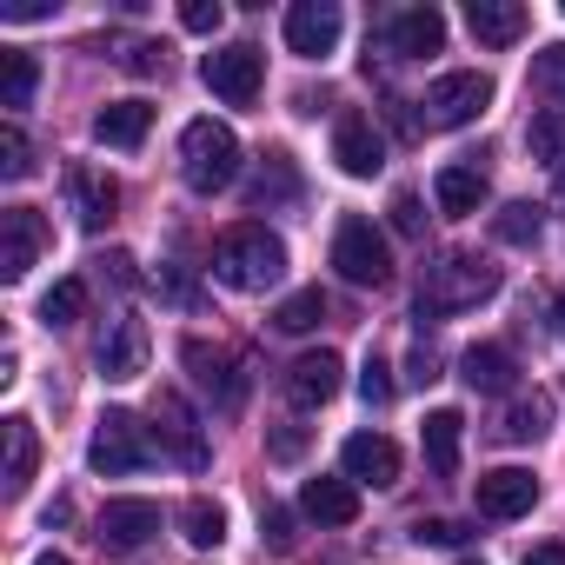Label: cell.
Returning a JSON list of instances; mask_svg holds the SVG:
<instances>
[{
    "mask_svg": "<svg viewBox=\"0 0 565 565\" xmlns=\"http://www.w3.org/2000/svg\"><path fill=\"white\" fill-rule=\"evenodd\" d=\"M279 273H287V246H279V233L246 220V226H226L213 239V279H220V287L266 294V287H279Z\"/></svg>",
    "mask_w": 565,
    "mask_h": 565,
    "instance_id": "6da1fadb",
    "label": "cell"
},
{
    "mask_svg": "<svg viewBox=\"0 0 565 565\" xmlns=\"http://www.w3.org/2000/svg\"><path fill=\"white\" fill-rule=\"evenodd\" d=\"M499 294V266L479 253H433L419 273V320L426 313H466Z\"/></svg>",
    "mask_w": 565,
    "mask_h": 565,
    "instance_id": "7a4b0ae2",
    "label": "cell"
},
{
    "mask_svg": "<svg viewBox=\"0 0 565 565\" xmlns=\"http://www.w3.org/2000/svg\"><path fill=\"white\" fill-rule=\"evenodd\" d=\"M180 173L193 193H226L239 180V140L226 120H193L180 134Z\"/></svg>",
    "mask_w": 565,
    "mask_h": 565,
    "instance_id": "3957f363",
    "label": "cell"
},
{
    "mask_svg": "<svg viewBox=\"0 0 565 565\" xmlns=\"http://www.w3.org/2000/svg\"><path fill=\"white\" fill-rule=\"evenodd\" d=\"M160 459V439L134 419V413H100L94 419V439H87V466L100 479H127V472H147Z\"/></svg>",
    "mask_w": 565,
    "mask_h": 565,
    "instance_id": "277c9868",
    "label": "cell"
},
{
    "mask_svg": "<svg viewBox=\"0 0 565 565\" xmlns=\"http://www.w3.org/2000/svg\"><path fill=\"white\" fill-rule=\"evenodd\" d=\"M333 266H340L347 287H386V279H393V253H386V239H380L373 220H340Z\"/></svg>",
    "mask_w": 565,
    "mask_h": 565,
    "instance_id": "5b68a950",
    "label": "cell"
},
{
    "mask_svg": "<svg viewBox=\"0 0 565 565\" xmlns=\"http://www.w3.org/2000/svg\"><path fill=\"white\" fill-rule=\"evenodd\" d=\"M180 360H186L193 386H200L220 413H239V406H246V366H239V353L206 347V340H186V347H180Z\"/></svg>",
    "mask_w": 565,
    "mask_h": 565,
    "instance_id": "8992f818",
    "label": "cell"
},
{
    "mask_svg": "<svg viewBox=\"0 0 565 565\" xmlns=\"http://www.w3.org/2000/svg\"><path fill=\"white\" fill-rule=\"evenodd\" d=\"M200 81L226 100V107H253L259 100V81H266V67H259V47H246V41H233V47H213L206 61H200Z\"/></svg>",
    "mask_w": 565,
    "mask_h": 565,
    "instance_id": "52a82bcc",
    "label": "cell"
},
{
    "mask_svg": "<svg viewBox=\"0 0 565 565\" xmlns=\"http://www.w3.org/2000/svg\"><path fill=\"white\" fill-rule=\"evenodd\" d=\"M153 439H160V452H173L186 472H206V426H200V413L180 399V393H160L153 399Z\"/></svg>",
    "mask_w": 565,
    "mask_h": 565,
    "instance_id": "ba28073f",
    "label": "cell"
},
{
    "mask_svg": "<svg viewBox=\"0 0 565 565\" xmlns=\"http://www.w3.org/2000/svg\"><path fill=\"white\" fill-rule=\"evenodd\" d=\"M492 107V81L486 74H439L426 87V120L433 127H472Z\"/></svg>",
    "mask_w": 565,
    "mask_h": 565,
    "instance_id": "9c48e42d",
    "label": "cell"
},
{
    "mask_svg": "<svg viewBox=\"0 0 565 565\" xmlns=\"http://www.w3.org/2000/svg\"><path fill=\"white\" fill-rule=\"evenodd\" d=\"M147 347H153V333H147V320L140 313H120V320H107V340H100V380H140L147 373Z\"/></svg>",
    "mask_w": 565,
    "mask_h": 565,
    "instance_id": "30bf717a",
    "label": "cell"
},
{
    "mask_svg": "<svg viewBox=\"0 0 565 565\" xmlns=\"http://www.w3.org/2000/svg\"><path fill=\"white\" fill-rule=\"evenodd\" d=\"M41 246H47V226H41L34 206H8V213H0V279H28Z\"/></svg>",
    "mask_w": 565,
    "mask_h": 565,
    "instance_id": "8fae6325",
    "label": "cell"
},
{
    "mask_svg": "<svg viewBox=\"0 0 565 565\" xmlns=\"http://www.w3.org/2000/svg\"><path fill=\"white\" fill-rule=\"evenodd\" d=\"M287 47L300 61H327L340 47V8L333 0H300V8H287Z\"/></svg>",
    "mask_w": 565,
    "mask_h": 565,
    "instance_id": "7c38bea8",
    "label": "cell"
},
{
    "mask_svg": "<svg viewBox=\"0 0 565 565\" xmlns=\"http://www.w3.org/2000/svg\"><path fill=\"white\" fill-rule=\"evenodd\" d=\"M539 505V479L525 466H492L479 472V512L486 519H525Z\"/></svg>",
    "mask_w": 565,
    "mask_h": 565,
    "instance_id": "4fadbf2b",
    "label": "cell"
},
{
    "mask_svg": "<svg viewBox=\"0 0 565 565\" xmlns=\"http://www.w3.org/2000/svg\"><path fill=\"white\" fill-rule=\"evenodd\" d=\"M153 532H160V505H153V499H114V505L100 512V532H94V539H100L107 552H140Z\"/></svg>",
    "mask_w": 565,
    "mask_h": 565,
    "instance_id": "5bb4252c",
    "label": "cell"
},
{
    "mask_svg": "<svg viewBox=\"0 0 565 565\" xmlns=\"http://www.w3.org/2000/svg\"><path fill=\"white\" fill-rule=\"evenodd\" d=\"M333 160H340V173H353V180H373V173L386 167V140L373 134L366 114H347V120L333 127Z\"/></svg>",
    "mask_w": 565,
    "mask_h": 565,
    "instance_id": "9a60e30c",
    "label": "cell"
},
{
    "mask_svg": "<svg viewBox=\"0 0 565 565\" xmlns=\"http://www.w3.org/2000/svg\"><path fill=\"white\" fill-rule=\"evenodd\" d=\"M340 466H347L353 486H399V446L386 433H353L347 452H340Z\"/></svg>",
    "mask_w": 565,
    "mask_h": 565,
    "instance_id": "2e32d148",
    "label": "cell"
},
{
    "mask_svg": "<svg viewBox=\"0 0 565 565\" xmlns=\"http://www.w3.org/2000/svg\"><path fill=\"white\" fill-rule=\"evenodd\" d=\"M340 373H347L340 353H327V347H320V353H300V360L287 366V399L313 413V406H327V399L340 393Z\"/></svg>",
    "mask_w": 565,
    "mask_h": 565,
    "instance_id": "e0dca14e",
    "label": "cell"
},
{
    "mask_svg": "<svg viewBox=\"0 0 565 565\" xmlns=\"http://www.w3.org/2000/svg\"><path fill=\"white\" fill-rule=\"evenodd\" d=\"M67 200H74V220H81L87 233H100V226L114 220V206H120V186H114L100 167H67Z\"/></svg>",
    "mask_w": 565,
    "mask_h": 565,
    "instance_id": "ac0fdd59",
    "label": "cell"
},
{
    "mask_svg": "<svg viewBox=\"0 0 565 565\" xmlns=\"http://www.w3.org/2000/svg\"><path fill=\"white\" fill-rule=\"evenodd\" d=\"M466 28H472V41H486V47H512V41L532 28V14L519 8V0H466Z\"/></svg>",
    "mask_w": 565,
    "mask_h": 565,
    "instance_id": "d6986e66",
    "label": "cell"
},
{
    "mask_svg": "<svg viewBox=\"0 0 565 565\" xmlns=\"http://www.w3.org/2000/svg\"><path fill=\"white\" fill-rule=\"evenodd\" d=\"M300 512L307 519H320V525H353L360 519V492H353V479H307L300 486Z\"/></svg>",
    "mask_w": 565,
    "mask_h": 565,
    "instance_id": "ffe728a7",
    "label": "cell"
},
{
    "mask_svg": "<svg viewBox=\"0 0 565 565\" xmlns=\"http://www.w3.org/2000/svg\"><path fill=\"white\" fill-rule=\"evenodd\" d=\"M147 127H153V107L147 100H114V107L94 114V140L100 147H120V153H134L147 140Z\"/></svg>",
    "mask_w": 565,
    "mask_h": 565,
    "instance_id": "44dd1931",
    "label": "cell"
},
{
    "mask_svg": "<svg viewBox=\"0 0 565 565\" xmlns=\"http://www.w3.org/2000/svg\"><path fill=\"white\" fill-rule=\"evenodd\" d=\"M433 193H439V213L466 220V213H479V206H486V167H472V160H452V167H439Z\"/></svg>",
    "mask_w": 565,
    "mask_h": 565,
    "instance_id": "7402d4cb",
    "label": "cell"
},
{
    "mask_svg": "<svg viewBox=\"0 0 565 565\" xmlns=\"http://www.w3.org/2000/svg\"><path fill=\"white\" fill-rule=\"evenodd\" d=\"M439 47H446V14L439 8H406L393 21V54L419 61V54H439Z\"/></svg>",
    "mask_w": 565,
    "mask_h": 565,
    "instance_id": "603a6c76",
    "label": "cell"
},
{
    "mask_svg": "<svg viewBox=\"0 0 565 565\" xmlns=\"http://www.w3.org/2000/svg\"><path fill=\"white\" fill-rule=\"evenodd\" d=\"M459 380H466L472 393H512L519 366H512L505 347H466V353H459Z\"/></svg>",
    "mask_w": 565,
    "mask_h": 565,
    "instance_id": "cb8c5ba5",
    "label": "cell"
},
{
    "mask_svg": "<svg viewBox=\"0 0 565 565\" xmlns=\"http://www.w3.org/2000/svg\"><path fill=\"white\" fill-rule=\"evenodd\" d=\"M0 439H8V499H21L28 492V479H34V466H41V439H34V419H8L0 426Z\"/></svg>",
    "mask_w": 565,
    "mask_h": 565,
    "instance_id": "d4e9b609",
    "label": "cell"
},
{
    "mask_svg": "<svg viewBox=\"0 0 565 565\" xmlns=\"http://www.w3.org/2000/svg\"><path fill=\"white\" fill-rule=\"evenodd\" d=\"M459 439H466V419H459L452 406H439V413L426 419V466H433L439 479L459 472Z\"/></svg>",
    "mask_w": 565,
    "mask_h": 565,
    "instance_id": "484cf974",
    "label": "cell"
},
{
    "mask_svg": "<svg viewBox=\"0 0 565 565\" xmlns=\"http://www.w3.org/2000/svg\"><path fill=\"white\" fill-rule=\"evenodd\" d=\"M525 147H532V160H539V167L565 173V107H545V114H532V127H525Z\"/></svg>",
    "mask_w": 565,
    "mask_h": 565,
    "instance_id": "4316f807",
    "label": "cell"
},
{
    "mask_svg": "<svg viewBox=\"0 0 565 565\" xmlns=\"http://www.w3.org/2000/svg\"><path fill=\"white\" fill-rule=\"evenodd\" d=\"M294 193H300V173H294V160H287V153H266L259 180L246 186V206H273V200H294Z\"/></svg>",
    "mask_w": 565,
    "mask_h": 565,
    "instance_id": "83f0119b",
    "label": "cell"
},
{
    "mask_svg": "<svg viewBox=\"0 0 565 565\" xmlns=\"http://www.w3.org/2000/svg\"><path fill=\"white\" fill-rule=\"evenodd\" d=\"M492 233H499L505 246H539V233H545V213H539L532 200H505V206L492 213Z\"/></svg>",
    "mask_w": 565,
    "mask_h": 565,
    "instance_id": "f1b7e54d",
    "label": "cell"
},
{
    "mask_svg": "<svg viewBox=\"0 0 565 565\" xmlns=\"http://www.w3.org/2000/svg\"><path fill=\"white\" fill-rule=\"evenodd\" d=\"M180 525H186V545H193V552H220V545H226V512H220L213 499H186Z\"/></svg>",
    "mask_w": 565,
    "mask_h": 565,
    "instance_id": "f546056e",
    "label": "cell"
},
{
    "mask_svg": "<svg viewBox=\"0 0 565 565\" xmlns=\"http://www.w3.org/2000/svg\"><path fill=\"white\" fill-rule=\"evenodd\" d=\"M512 446H532V439H545L552 433V399L545 393H532V399H519L512 413H505V426H499Z\"/></svg>",
    "mask_w": 565,
    "mask_h": 565,
    "instance_id": "4dcf8cb0",
    "label": "cell"
},
{
    "mask_svg": "<svg viewBox=\"0 0 565 565\" xmlns=\"http://www.w3.org/2000/svg\"><path fill=\"white\" fill-rule=\"evenodd\" d=\"M34 87H41L34 54H0V107H28Z\"/></svg>",
    "mask_w": 565,
    "mask_h": 565,
    "instance_id": "1f68e13d",
    "label": "cell"
},
{
    "mask_svg": "<svg viewBox=\"0 0 565 565\" xmlns=\"http://www.w3.org/2000/svg\"><path fill=\"white\" fill-rule=\"evenodd\" d=\"M320 320H327V294H320V287H307V294H294V300H279V313H273L279 333H313Z\"/></svg>",
    "mask_w": 565,
    "mask_h": 565,
    "instance_id": "d6a6232c",
    "label": "cell"
},
{
    "mask_svg": "<svg viewBox=\"0 0 565 565\" xmlns=\"http://www.w3.org/2000/svg\"><path fill=\"white\" fill-rule=\"evenodd\" d=\"M74 320H87V287L81 279H61V287H47V300H41V327H74Z\"/></svg>",
    "mask_w": 565,
    "mask_h": 565,
    "instance_id": "836d02e7",
    "label": "cell"
},
{
    "mask_svg": "<svg viewBox=\"0 0 565 565\" xmlns=\"http://www.w3.org/2000/svg\"><path fill=\"white\" fill-rule=\"evenodd\" d=\"M34 173V147H28V134L8 120L0 127V180H28Z\"/></svg>",
    "mask_w": 565,
    "mask_h": 565,
    "instance_id": "e575fe53",
    "label": "cell"
},
{
    "mask_svg": "<svg viewBox=\"0 0 565 565\" xmlns=\"http://www.w3.org/2000/svg\"><path fill=\"white\" fill-rule=\"evenodd\" d=\"M360 399H366V406H386V399H393V366H386V360H366V366H360Z\"/></svg>",
    "mask_w": 565,
    "mask_h": 565,
    "instance_id": "d590c367",
    "label": "cell"
},
{
    "mask_svg": "<svg viewBox=\"0 0 565 565\" xmlns=\"http://www.w3.org/2000/svg\"><path fill=\"white\" fill-rule=\"evenodd\" d=\"M532 81H539L545 94H558V100H565V41H558V47H545V54L532 61Z\"/></svg>",
    "mask_w": 565,
    "mask_h": 565,
    "instance_id": "8d00e7d4",
    "label": "cell"
},
{
    "mask_svg": "<svg viewBox=\"0 0 565 565\" xmlns=\"http://www.w3.org/2000/svg\"><path fill=\"white\" fill-rule=\"evenodd\" d=\"M220 21H226L220 0H186V8H180V28L186 34H220Z\"/></svg>",
    "mask_w": 565,
    "mask_h": 565,
    "instance_id": "74e56055",
    "label": "cell"
},
{
    "mask_svg": "<svg viewBox=\"0 0 565 565\" xmlns=\"http://www.w3.org/2000/svg\"><path fill=\"white\" fill-rule=\"evenodd\" d=\"M413 539H419V545H466L472 532H466L459 519H419V525H413Z\"/></svg>",
    "mask_w": 565,
    "mask_h": 565,
    "instance_id": "f35d334b",
    "label": "cell"
},
{
    "mask_svg": "<svg viewBox=\"0 0 565 565\" xmlns=\"http://www.w3.org/2000/svg\"><path fill=\"white\" fill-rule=\"evenodd\" d=\"M120 67H134V74H160V67H167V47H160V41H134V47L120 54Z\"/></svg>",
    "mask_w": 565,
    "mask_h": 565,
    "instance_id": "ab89813d",
    "label": "cell"
},
{
    "mask_svg": "<svg viewBox=\"0 0 565 565\" xmlns=\"http://www.w3.org/2000/svg\"><path fill=\"white\" fill-rule=\"evenodd\" d=\"M393 226H399L406 239H419V233H426V213H419V200H413V193H399V200H393Z\"/></svg>",
    "mask_w": 565,
    "mask_h": 565,
    "instance_id": "60d3db41",
    "label": "cell"
},
{
    "mask_svg": "<svg viewBox=\"0 0 565 565\" xmlns=\"http://www.w3.org/2000/svg\"><path fill=\"white\" fill-rule=\"evenodd\" d=\"M107 279H114V287H140V273H134V253H107V259H94Z\"/></svg>",
    "mask_w": 565,
    "mask_h": 565,
    "instance_id": "b9f144b4",
    "label": "cell"
},
{
    "mask_svg": "<svg viewBox=\"0 0 565 565\" xmlns=\"http://www.w3.org/2000/svg\"><path fill=\"white\" fill-rule=\"evenodd\" d=\"M259 525H266V545H273V552H287V545H294V519L279 512V505H273V512H266Z\"/></svg>",
    "mask_w": 565,
    "mask_h": 565,
    "instance_id": "7bdbcfd3",
    "label": "cell"
},
{
    "mask_svg": "<svg viewBox=\"0 0 565 565\" xmlns=\"http://www.w3.org/2000/svg\"><path fill=\"white\" fill-rule=\"evenodd\" d=\"M406 380H413V386H433V380H439V353H433V347H413V373H406Z\"/></svg>",
    "mask_w": 565,
    "mask_h": 565,
    "instance_id": "ee69618b",
    "label": "cell"
},
{
    "mask_svg": "<svg viewBox=\"0 0 565 565\" xmlns=\"http://www.w3.org/2000/svg\"><path fill=\"white\" fill-rule=\"evenodd\" d=\"M300 452H307V433H300V426L273 433V459H300Z\"/></svg>",
    "mask_w": 565,
    "mask_h": 565,
    "instance_id": "f6af8a7d",
    "label": "cell"
},
{
    "mask_svg": "<svg viewBox=\"0 0 565 565\" xmlns=\"http://www.w3.org/2000/svg\"><path fill=\"white\" fill-rule=\"evenodd\" d=\"M519 565H565V545H532Z\"/></svg>",
    "mask_w": 565,
    "mask_h": 565,
    "instance_id": "bcb514c9",
    "label": "cell"
},
{
    "mask_svg": "<svg viewBox=\"0 0 565 565\" xmlns=\"http://www.w3.org/2000/svg\"><path fill=\"white\" fill-rule=\"evenodd\" d=\"M54 8H47V0H21V8H8V21H47Z\"/></svg>",
    "mask_w": 565,
    "mask_h": 565,
    "instance_id": "7dc6e473",
    "label": "cell"
},
{
    "mask_svg": "<svg viewBox=\"0 0 565 565\" xmlns=\"http://www.w3.org/2000/svg\"><path fill=\"white\" fill-rule=\"evenodd\" d=\"M552 327H558V340H565V294L552 300Z\"/></svg>",
    "mask_w": 565,
    "mask_h": 565,
    "instance_id": "c3c4849f",
    "label": "cell"
},
{
    "mask_svg": "<svg viewBox=\"0 0 565 565\" xmlns=\"http://www.w3.org/2000/svg\"><path fill=\"white\" fill-rule=\"evenodd\" d=\"M34 565H74V558H61V552H41V558H34Z\"/></svg>",
    "mask_w": 565,
    "mask_h": 565,
    "instance_id": "681fc988",
    "label": "cell"
},
{
    "mask_svg": "<svg viewBox=\"0 0 565 565\" xmlns=\"http://www.w3.org/2000/svg\"><path fill=\"white\" fill-rule=\"evenodd\" d=\"M459 565H486V558H459Z\"/></svg>",
    "mask_w": 565,
    "mask_h": 565,
    "instance_id": "f907efd6",
    "label": "cell"
},
{
    "mask_svg": "<svg viewBox=\"0 0 565 565\" xmlns=\"http://www.w3.org/2000/svg\"><path fill=\"white\" fill-rule=\"evenodd\" d=\"M558 8H565V0H558Z\"/></svg>",
    "mask_w": 565,
    "mask_h": 565,
    "instance_id": "816d5d0a",
    "label": "cell"
}]
</instances>
